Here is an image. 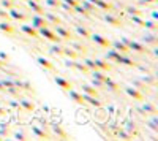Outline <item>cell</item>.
<instances>
[{
  "label": "cell",
  "mask_w": 158,
  "mask_h": 141,
  "mask_svg": "<svg viewBox=\"0 0 158 141\" xmlns=\"http://www.w3.org/2000/svg\"><path fill=\"white\" fill-rule=\"evenodd\" d=\"M63 41H70L71 40V32L68 30V29H65L63 25L60 24V25H56V30H54Z\"/></svg>",
  "instance_id": "cell-17"
},
{
  "label": "cell",
  "mask_w": 158,
  "mask_h": 141,
  "mask_svg": "<svg viewBox=\"0 0 158 141\" xmlns=\"http://www.w3.org/2000/svg\"><path fill=\"white\" fill-rule=\"evenodd\" d=\"M95 65H97V70H101V71H111L112 70V65L109 63V60H104V59H94Z\"/></svg>",
  "instance_id": "cell-21"
},
{
  "label": "cell",
  "mask_w": 158,
  "mask_h": 141,
  "mask_svg": "<svg viewBox=\"0 0 158 141\" xmlns=\"http://www.w3.org/2000/svg\"><path fill=\"white\" fill-rule=\"evenodd\" d=\"M76 33L81 38H90V35H92V32L87 27H84V25H76Z\"/></svg>",
  "instance_id": "cell-33"
},
{
  "label": "cell",
  "mask_w": 158,
  "mask_h": 141,
  "mask_svg": "<svg viewBox=\"0 0 158 141\" xmlns=\"http://www.w3.org/2000/svg\"><path fill=\"white\" fill-rule=\"evenodd\" d=\"M131 83H133V86H135L136 89H139V91H142V92L146 91V92H147V87H149V86H146V84H144L141 79L135 78V79H131Z\"/></svg>",
  "instance_id": "cell-39"
},
{
  "label": "cell",
  "mask_w": 158,
  "mask_h": 141,
  "mask_svg": "<svg viewBox=\"0 0 158 141\" xmlns=\"http://www.w3.org/2000/svg\"><path fill=\"white\" fill-rule=\"evenodd\" d=\"M90 38H92V41L95 45H98L100 48H111V40H108L106 36H103L100 33H92Z\"/></svg>",
  "instance_id": "cell-5"
},
{
  "label": "cell",
  "mask_w": 158,
  "mask_h": 141,
  "mask_svg": "<svg viewBox=\"0 0 158 141\" xmlns=\"http://www.w3.org/2000/svg\"><path fill=\"white\" fill-rule=\"evenodd\" d=\"M70 46L76 51V53H79V56L87 54V46H85V45H82L81 41H71V40H70Z\"/></svg>",
  "instance_id": "cell-25"
},
{
  "label": "cell",
  "mask_w": 158,
  "mask_h": 141,
  "mask_svg": "<svg viewBox=\"0 0 158 141\" xmlns=\"http://www.w3.org/2000/svg\"><path fill=\"white\" fill-rule=\"evenodd\" d=\"M8 15H10L11 21H21V22H24V21H27V19H29V16H27V15H24L22 11L16 10L15 6L8 10Z\"/></svg>",
  "instance_id": "cell-10"
},
{
  "label": "cell",
  "mask_w": 158,
  "mask_h": 141,
  "mask_svg": "<svg viewBox=\"0 0 158 141\" xmlns=\"http://www.w3.org/2000/svg\"><path fill=\"white\" fill-rule=\"evenodd\" d=\"M94 5L100 10V11H114V5L106 2V0H95Z\"/></svg>",
  "instance_id": "cell-22"
},
{
  "label": "cell",
  "mask_w": 158,
  "mask_h": 141,
  "mask_svg": "<svg viewBox=\"0 0 158 141\" xmlns=\"http://www.w3.org/2000/svg\"><path fill=\"white\" fill-rule=\"evenodd\" d=\"M92 86L94 87H98V89H104V83L97 79V78H92Z\"/></svg>",
  "instance_id": "cell-47"
},
{
  "label": "cell",
  "mask_w": 158,
  "mask_h": 141,
  "mask_svg": "<svg viewBox=\"0 0 158 141\" xmlns=\"http://www.w3.org/2000/svg\"><path fill=\"white\" fill-rule=\"evenodd\" d=\"M10 106H11V108H16V109H19V111H22L21 106H19V101H10Z\"/></svg>",
  "instance_id": "cell-54"
},
{
  "label": "cell",
  "mask_w": 158,
  "mask_h": 141,
  "mask_svg": "<svg viewBox=\"0 0 158 141\" xmlns=\"http://www.w3.org/2000/svg\"><path fill=\"white\" fill-rule=\"evenodd\" d=\"M127 129H128V133L131 135V138H138V136L141 135L135 122H128V127H127Z\"/></svg>",
  "instance_id": "cell-36"
},
{
  "label": "cell",
  "mask_w": 158,
  "mask_h": 141,
  "mask_svg": "<svg viewBox=\"0 0 158 141\" xmlns=\"http://www.w3.org/2000/svg\"><path fill=\"white\" fill-rule=\"evenodd\" d=\"M49 53L56 57H63V46H60V43H52L49 46Z\"/></svg>",
  "instance_id": "cell-27"
},
{
  "label": "cell",
  "mask_w": 158,
  "mask_h": 141,
  "mask_svg": "<svg viewBox=\"0 0 158 141\" xmlns=\"http://www.w3.org/2000/svg\"><path fill=\"white\" fill-rule=\"evenodd\" d=\"M36 63H38L41 68H44L46 71H56L54 63H52L51 60H48V59H44L43 56H38V57H36Z\"/></svg>",
  "instance_id": "cell-14"
},
{
  "label": "cell",
  "mask_w": 158,
  "mask_h": 141,
  "mask_svg": "<svg viewBox=\"0 0 158 141\" xmlns=\"http://www.w3.org/2000/svg\"><path fill=\"white\" fill-rule=\"evenodd\" d=\"M0 92H5V87H3V84H2V81H0Z\"/></svg>",
  "instance_id": "cell-56"
},
{
  "label": "cell",
  "mask_w": 158,
  "mask_h": 141,
  "mask_svg": "<svg viewBox=\"0 0 158 141\" xmlns=\"http://www.w3.org/2000/svg\"><path fill=\"white\" fill-rule=\"evenodd\" d=\"M43 16H44V19H46L49 24H54V25H60V24H63L62 18H59L57 15H54L52 11H44V13H43Z\"/></svg>",
  "instance_id": "cell-18"
},
{
  "label": "cell",
  "mask_w": 158,
  "mask_h": 141,
  "mask_svg": "<svg viewBox=\"0 0 158 141\" xmlns=\"http://www.w3.org/2000/svg\"><path fill=\"white\" fill-rule=\"evenodd\" d=\"M73 11H74V13H77V15H81V16H84V18H90V13H89V11H85V10L82 8V5H81V3H77V5L73 8Z\"/></svg>",
  "instance_id": "cell-38"
},
{
  "label": "cell",
  "mask_w": 158,
  "mask_h": 141,
  "mask_svg": "<svg viewBox=\"0 0 158 141\" xmlns=\"http://www.w3.org/2000/svg\"><path fill=\"white\" fill-rule=\"evenodd\" d=\"M118 54H120V53H117L114 48H112V49H108V53H106V60H112V62H115L117 57H118Z\"/></svg>",
  "instance_id": "cell-40"
},
{
  "label": "cell",
  "mask_w": 158,
  "mask_h": 141,
  "mask_svg": "<svg viewBox=\"0 0 158 141\" xmlns=\"http://www.w3.org/2000/svg\"><path fill=\"white\" fill-rule=\"evenodd\" d=\"M117 136H118V138H122V139H133L128 132H125V130H122V129H118V130H117Z\"/></svg>",
  "instance_id": "cell-44"
},
{
  "label": "cell",
  "mask_w": 158,
  "mask_h": 141,
  "mask_svg": "<svg viewBox=\"0 0 158 141\" xmlns=\"http://www.w3.org/2000/svg\"><path fill=\"white\" fill-rule=\"evenodd\" d=\"M130 19H131V22L139 25V27H144V24H146V19H142V16H130Z\"/></svg>",
  "instance_id": "cell-41"
},
{
  "label": "cell",
  "mask_w": 158,
  "mask_h": 141,
  "mask_svg": "<svg viewBox=\"0 0 158 141\" xmlns=\"http://www.w3.org/2000/svg\"><path fill=\"white\" fill-rule=\"evenodd\" d=\"M82 62H84V63H85V65L89 67V70H90V73L97 70V65H95V62H94V59H84Z\"/></svg>",
  "instance_id": "cell-42"
},
{
  "label": "cell",
  "mask_w": 158,
  "mask_h": 141,
  "mask_svg": "<svg viewBox=\"0 0 158 141\" xmlns=\"http://www.w3.org/2000/svg\"><path fill=\"white\" fill-rule=\"evenodd\" d=\"M158 2V0H138V5L139 6H150V5H155Z\"/></svg>",
  "instance_id": "cell-43"
},
{
  "label": "cell",
  "mask_w": 158,
  "mask_h": 141,
  "mask_svg": "<svg viewBox=\"0 0 158 141\" xmlns=\"http://www.w3.org/2000/svg\"><path fill=\"white\" fill-rule=\"evenodd\" d=\"M32 25H33L35 29H41V27H46V25H49V22L44 19V16L35 15V16H32Z\"/></svg>",
  "instance_id": "cell-19"
},
{
  "label": "cell",
  "mask_w": 158,
  "mask_h": 141,
  "mask_svg": "<svg viewBox=\"0 0 158 141\" xmlns=\"http://www.w3.org/2000/svg\"><path fill=\"white\" fill-rule=\"evenodd\" d=\"M115 62H117V63H120V65L131 67V68L139 67V63H138L136 60H133V59H130V57H128V54H118V57H117V60H115Z\"/></svg>",
  "instance_id": "cell-9"
},
{
  "label": "cell",
  "mask_w": 158,
  "mask_h": 141,
  "mask_svg": "<svg viewBox=\"0 0 158 141\" xmlns=\"http://www.w3.org/2000/svg\"><path fill=\"white\" fill-rule=\"evenodd\" d=\"M27 5L32 11H35V15H41L43 16V13H44V8L40 5V2H36V0H27Z\"/></svg>",
  "instance_id": "cell-24"
},
{
  "label": "cell",
  "mask_w": 158,
  "mask_h": 141,
  "mask_svg": "<svg viewBox=\"0 0 158 141\" xmlns=\"http://www.w3.org/2000/svg\"><path fill=\"white\" fill-rule=\"evenodd\" d=\"M0 59H2L3 62H6V63H10V62H11V57H10L6 53H3V51H0Z\"/></svg>",
  "instance_id": "cell-50"
},
{
  "label": "cell",
  "mask_w": 158,
  "mask_h": 141,
  "mask_svg": "<svg viewBox=\"0 0 158 141\" xmlns=\"http://www.w3.org/2000/svg\"><path fill=\"white\" fill-rule=\"evenodd\" d=\"M125 94L128 97H131L133 100H136V101H146V94H144L142 91H139V89H136L135 86H127Z\"/></svg>",
  "instance_id": "cell-3"
},
{
  "label": "cell",
  "mask_w": 158,
  "mask_h": 141,
  "mask_svg": "<svg viewBox=\"0 0 158 141\" xmlns=\"http://www.w3.org/2000/svg\"><path fill=\"white\" fill-rule=\"evenodd\" d=\"M19 101V106L22 109V113H33L35 111V103L29 98H18Z\"/></svg>",
  "instance_id": "cell-11"
},
{
  "label": "cell",
  "mask_w": 158,
  "mask_h": 141,
  "mask_svg": "<svg viewBox=\"0 0 158 141\" xmlns=\"http://www.w3.org/2000/svg\"><path fill=\"white\" fill-rule=\"evenodd\" d=\"M122 41L128 46L130 51H135V53H139V54H149V53H150V49L144 45V43H141V41L130 40V38H127V36H122Z\"/></svg>",
  "instance_id": "cell-1"
},
{
  "label": "cell",
  "mask_w": 158,
  "mask_h": 141,
  "mask_svg": "<svg viewBox=\"0 0 158 141\" xmlns=\"http://www.w3.org/2000/svg\"><path fill=\"white\" fill-rule=\"evenodd\" d=\"M0 18H2V21H8V22H11V18H10V15H8V11H6V10H0Z\"/></svg>",
  "instance_id": "cell-48"
},
{
  "label": "cell",
  "mask_w": 158,
  "mask_h": 141,
  "mask_svg": "<svg viewBox=\"0 0 158 141\" xmlns=\"http://www.w3.org/2000/svg\"><path fill=\"white\" fill-rule=\"evenodd\" d=\"M146 86L149 87H155L156 86V79H155V75H142L141 78H139Z\"/></svg>",
  "instance_id": "cell-31"
},
{
  "label": "cell",
  "mask_w": 158,
  "mask_h": 141,
  "mask_svg": "<svg viewBox=\"0 0 158 141\" xmlns=\"http://www.w3.org/2000/svg\"><path fill=\"white\" fill-rule=\"evenodd\" d=\"M6 65H8V63H6V62H3L2 59H0V68H6Z\"/></svg>",
  "instance_id": "cell-55"
},
{
  "label": "cell",
  "mask_w": 158,
  "mask_h": 141,
  "mask_svg": "<svg viewBox=\"0 0 158 141\" xmlns=\"http://www.w3.org/2000/svg\"><path fill=\"white\" fill-rule=\"evenodd\" d=\"M59 8H62V10H65V11H67L68 13V15H73V8L70 6V5H67V3H65V2H62V0H60V3H59Z\"/></svg>",
  "instance_id": "cell-46"
},
{
  "label": "cell",
  "mask_w": 158,
  "mask_h": 141,
  "mask_svg": "<svg viewBox=\"0 0 158 141\" xmlns=\"http://www.w3.org/2000/svg\"><path fill=\"white\" fill-rule=\"evenodd\" d=\"M0 5H2L3 8H6V10H10V8L15 6V0H0Z\"/></svg>",
  "instance_id": "cell-45"
},
{
  "label": "cell",
  "mask_w": 158,
  "mask_h": 141,
  "mask_svg": "<svg viewBox=\"0 0 158 141\" xmlns=\"http://www.w3.org/2000/svg\"><path fill=\"white\" fill-rule=\"evenodd\" d=\"M19 30H21L22 33H25L27 36H32V38H40L38 29H35L32 24H21V25H19Z\"/></svg>",
  "instance_id": "cell-8"
},
{
  "label": "cell",
  "mask_w": 158,
  "mask_h": 141,
  "mask_svg": "<svg viewBox=\"0 0 158 141\" xmlns=\"http://www.w3.org/2000/svg\"><path fill=\"white\" fill-rule=\"evenodd\" d=\"M54 83L57 84V87H60L62 89V91H65V92H67V91H70V89H73V84L68 81V79H65L63 78V76H54Z\"/></svg>",
  "instance_id": "cell-12"
},
{
  "label": "cell",
  "mask_w": 158,
  "mask_h": 141,
  "mask_svg": "<svg viewBox=\"0 0 158 141\" xmlns=\"http://www.w3.org/2000/svg\"><path fill=\"white\" fill-rule=\"evenodd\" d=\"M2 139H3V136H2V135H0V141H2Z\"/></svg>",
  "instance_id": "cell-57"
},
{
  "label": "cell",
  "mask_w": 158,
  "mask_h": 141,
  "mask_svg": "<svg viewBox=\"0 0 158 141\" xmlns=\"http://www.w3.org/2000/svg\"><path fill=\"white\" fill-rule=\"evenodd\" d=\"M0 32L11 36V35H15L16 33V29L13 27V24L8 22V21H0Z\"/></svg>",
  "instance_id": "cell-16"
},
{
  "label": "cell",
  "mask_w": 158,
  "mask_h": 141,
  "mask_svg": "<svg viewBox=\"0 0 158 141\" xmlns=\"http://www.w3.org/2000/svg\"><path fill=\"white\" fill-rule=\"evenodd\" d=\"M51 127H52V132H54L59 138H62V139H68V138H70V135L65 132V129H63L60 124H52Z\"/></svg>",
  "instance_id": "cell-23"
},
{
  "label": "cell",
  "mask_w": 158,
  "mask_h": 141,
  "mask_svg": "<svg viewBox=\"0 0 158 141\" xmlns=\"http://www.w3.org/2000/svg\"><path fill=\"white\" fill-rule=\"evenodd\" d=\"M38 33H40V36H43L44 40H48V41H51V43H62V41H63L54 30H51V29H49V25L38 29Z\"/></svg>",
  "instance_id": "cell-2"
},
{
  "label": "cell",
  "mask_w": 158,
  "mask_h": 141,
  "mask_svg": "<svg viewBox=\"0 0 158 141\" xmlns=\"http://www.w3.org/2000/svg\"><path fill=\"white\" fill-rule=\"evenodd\" d=\"M68 92V97L74 101L76 105H79V106H89L87 103H85V100H84V97H82V94H79L77 91H74V89H70V91H67Z\"/></svg>",
  "instance_id": "cell-7"
},
{
  "label": "cell",
  "mask_w": 158,
  "mask_h": 141,
  "mask_svg": "<svg viewBox=\"0 0 158 141\" xmlns=\"http://www.w3.org/2000/svg\"><path fill=\"white\" fill-rule=\"evenodd\" d=\"M81 89H82V94H87V95H92V97H100L97 87H94L92 84H82Z\"/></svg>",
  "instance_id": "cell-30"
},
{
  "label": "cell",
  "mask_w": 158,
  "mask_h": 141,
  "mask_svg": "<svg viewBox=\"0 0 158 141\" xmlns=\"http://www.w3.org/2000/svg\"><path fill=\"white\" fill-rule=\"evenodd\" d=\"M84 100H85V103L90 105V106H94V108H101L103 106V101L100 100V97H92V95H87V94H82Z\"/></svg>",
  "instance_id": "cell-20"
},
{
  "label": "cell",
  "mask_w": 158,
  "mask_h": 141,
  "mask_svg": "<svg viewBox=\"0 0 158 141\" xmlns=\"http://www.w3.org/2000/svg\"><path fill=\"white\" fill-rule=\"evenodd\" d=\"M73 70H77V71H81V73H84V75H90L89 67L85 65L82 60H81V62H76V60H74V68H73Z\"/></svg>",
  "instance_id": "cell-34"
},
{
  "label": "cell",
  "mask_w": 158,
  "mask_h": 141,
  "mask_svg": "<svg viewBox=\"0 0 158 141\" xmlns=\"http://www.w3.org/2000/svg\"><path fill=\"white\" fill-rule=\"evenodd\" d=\"M46 5L51 6V8H59V3H60V0H44Z\"/></svg>",
  "instance_id": "cell-49"
},
{
  "label": "cell",
  "mask_w": 158,
  "mask_h": 141,
  "mask_svg": "<svg viewBox=\"0 0 158 141\" xmlns=\"http://www.w3.org/2000/svg\"><path fill=\"white\" fill-rule=\"evenodd\" d=\"M32 133H33L36 138H40V139H49V138H51L48 132H44L43 129H40V127H36V125H32Z\"/></svg>",
  "instance_id": "cell-29"
},
{
  "label": "cell",
  "mask_w": 158,
  "mask_h": 141,
  "mask_svg": "<svg viewBox=\"0 0 158 141\" xmlns=\"http://www.w3.org/2000/svg\"><path fill=\"white\" fill-rule=\"evenodd\" d=\"M0 100H2V94H0Z\"/></svg>",
  "instance_id": "cell-58"
},
{
  "label": "cell",
  "mask_w": 158,
  "mask_h": 141,
  "mask_svg": "<svg viewBox=\"0 0 158 141\" xmlns=\"http://www.w3.org/2000/svg\"><path fill=\"white\" fill-rule=\"evenodd\" d=\"M15 139H18V141H25V139H29V138L25 136L24 133H19V132H18V133H15Z\"/></svg>",
  "instance_id": "cell-53"
},
{
  "label": "cell",
  "mask_w": 158,
  "mask_h": 141,
  "mask_svg": "<svg viewBox=\"0 0 158 141\" xmlns=\"http://www.w3.org/2000/svg\"><path fill=\"white\" fill-rule=\"evenodd\" d=\"M141 43H144L146 46H158V36H156V32H150V33H147V35H144L142 36V41Z\"/></svg>",
  "instance_id": "cell-13"
},
{
  "label": "cell",
  "mask_w": 158,
  "mask_h": 141,
  "mask_svg": "<svg viewBox=\"0 0 158 141\" xmlns=\"http://www.w3.org/2000/svg\"><path fill=\"white\" fill-rule=\"evenodd\" d=\"M65 67H67V68H74V59H67V60H65Z\"/></svg>",
  "instance_id": "cell-52"
},
{
  "label": "cell",
  "mask_w": 158,
  "mask_h": 141,
  "mask_svg": "<svg viewBox=\"0 0 158 141\" xmlns=\"http://www.w3.org/2000/svg\"><path fill=\"white\" fill-rule=\"evenodd\" d=\"M111 48H114L117 53H120V54H130L131 51L128 49V46L122 41V40H115V41H111Z\"/></svg>",
  "instance_id": "cell-15"
},
{
  "label": "cell",
  "mask_w": 158,
  "mask_h": 141,
  "mask_svg": "<svg viewBox=\"0 0 158 141\" xmlns=\"http://www.w3.org/2000/svg\"><path fill=\"white\" fill-rule=\"evenodd\" d=\"M125 13H127L128 16H142V15H144L142 10H139L138 6H133V5L125 6Z\"/></svg>",
  "instance_id": "cell-32"
},
{
  "label": "cell",
  "mask_w": 158,
  "mask_h": 141,
  "mask_svg": "<svg viewBox=\"0 0 158 141\" xmlns=\"http://www.w3.org/2000/svg\"><path fill=\"white\" fill-rule=\"evenodd\" d=\"M36 2H40V0H36Z\"/></svg>",
  "instance_id": "cell-59"
},
{
  "label": "cell",
  "mask_w": 158,
  "mask_h": 141,
  "mask_svg": "<svg viewBox=\"0 0 158 141\" xmlns=\"http://www.w3.org/2000/svg\"><path fill=\"white\" fill-rule=\"evenodd\" d=\"M144 29L146 30H150V32H158V24L152 19V21H146V24H144Z\"/></svg>",
  "instance_id": "cell-37"
},
{
  "label": "cell",
  "mask_w": 158,
  "mask_h": 141,
  "mask_svg": "<svg viewBox=\"0 0 158 141\" xmlns=\"http://www.w3.org/2000/svg\"><path fill=\"white\" fill-rule=\"evenodd\" d=\"M79 3H81V5H82V8H84L85 11H89L90 15H94V13H95V11L98 10V8H97V6H95L94 3H90L89 0H82V2H79Z\"/></svg>",
  "instance_id": "cell-35"
},
{
  "label": "cell",
  "mask_w": 158,
  "mask_h": 141,
  "mask_svg": "<svg viewBox=\"0 0 158 141\" xmlns=\"http://www.w3.org/2000/svg\"><path fill=\"white\" fill-rule=\"evenodd\" d=\"M62 2H65V3H67V5H70L71 8H74L79 2H81V0H62Z\"/></svg>",
  "instance_id": "cell-51"
},
{
  "label": "cell",
  "mask_w": 158,
  "mask_h": 141,
  "mask_svg": "<svg viewBox=\"0 0 158 141\" xmlns=\"http://www.w3.org/2000/svg\"><path fill=\"white\" fill-rule=\"evenodd\" d=\"M103 83H104V87L108 89V91H111L112 94H120L122 92V89H120V86H118L112 78H109V76L106 75L104 76V79H103Z\"/></svg>",
  "instance_id": "cell-4"
},
{
  "label": "cell",
  "mask_w": 158,
  "mask_h": 141,
  "mask_svg": "<svg viewBox=\"0 0 158 141\" xmlns=\"http://www.w3.org/2000/svg\"><path fill=\"white\" fill-rule=\"evenodd\" d=\"M141 113H142V114H152V116H156L158 109H156V106H155L153 103H150V101H146V103H144V106H142V109H141Z\"/></svg>",
  "instance_id": "cell-26"
},
{
  "label": "cell",
  "mask_w": 158,
  "mask_h": 141,
  "mask_svg": "<svg viewBox=\"0 0 158 141\" xmlns=\"http://www.w3.org/2000/svg\"><path fill=\"white\" fill-rule=\"evenodd\" d=\"M63 57L77 60L79 57H81V56H79V53H76V51H74L71 46H63Z\"/></svg>",
  "instance_id": "cell-28"
},
{
  "label": "cell",
  "mask_w": 158,
  "mask_h": 141,
  "mask_svg": "<svg viewBox=\"0 0 158 141\" xmlns=\"http://www.w3.org/2000/svg\"><path fill=\"white\" fill-rule=\"evenodd\" d=\"M104 21H106L109 25H112V27H122L123 25V21L120 19V16L114 15L112 11H109L108 15H104Z\"/></svg>",
  "instance_id": "cell-6"
}]
</instances>
